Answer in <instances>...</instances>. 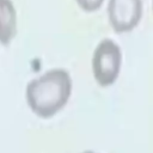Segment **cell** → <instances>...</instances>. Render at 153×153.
Here are the masks:
<instances>
[{
  "label": "cell",
  "mask_w": 153,
  "mask_h": 153,
  "mask_svg": "<svg viewBox=\"0 0 153 153\" xmlns=\"http://www.w3.org/2000/svg\"><path fill=\"white\" fill-rule=\"evenodd\" d=\"M17 33V12L12 0H0V44L10 45Z\"/></svg>",
  "instance_id": "277c9868"
},
{
  "label": "cell",
  "mask_w": 153,
  "mask_h": 153,
  "mask_svg": "<svg viewBox=\"0 0 153 153\" xmlns=\"http://www.w3.org/2000/svg\"><path fill=\"white\" fill-rule=\"evenodd\" d=\"M142 16L141 0H109L108 17L117 33L129 32L136 27Z\"/></svg>",
  "instance_id": "3957f363"
},
{
  "label": "cell",
  "mask_w": 153,
  "mask_h": 153,
  "mask_svg": "<svg viewBox=\"0 0 153 153\" xmlns=\"http://www.w3.org/2000/svg\"><path fill=\"white\" fill-rule=\"evenodd\" d=\"M75 1L86 12H93L98 10L104 2V0H75Z\"/></svg>",
  "instance_id": "5b68a950"
},
{
  "label": "cell",
  "mask_w": 153,
  "mask_h": 153,
  "mask_svg": "<svg viewBox=\"0 0 153 153\" xmlns=\"http://www.w3.org/2000/svg\"><path fill=\"white\" fill-rule=\"evenodd\" d=\"M82 153H94V152H92V151H85V152H82Z\"/></svg>",
  "instance_id": "8992f818"
},
{
  "label": "cell",
  "mask_w": 153,
  "mask_h": 153,
  "mask_svg": "<svg viewBox=\"0 0 153 153\" xmlns=\"http://www.w3.org/2000/svg\"><path fill=\"white\" fill-rule=\"evenodd\" d=\"M122 51L117 43L105 38L98 43L92 55V73L97 84L102 87L112 85L120 74Z\"/></svg>",
  "instance_id": "7a4b0ae2"
},
{
  "label": "cell",
  "mask_w": 153,
  "mask_h": 153,
  "mask_svg": "<svg viewBox=\"0 0 153 153\" xmlns=\"http://www.w3.org/2000/svg\"><path fill=\"white\" fill-rule=\"evenodd\" d=\"M72 93V79L67 71L54 68L32 79L25 90L30 110L41 118H50L61 111Z\"/></svg>",
  "instance_id": "6da1fadb"
}]
</instances>
